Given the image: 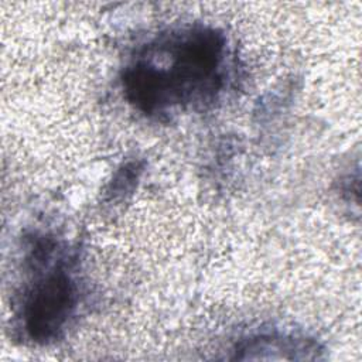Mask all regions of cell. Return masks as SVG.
Wrapping results in <instances>:
<instances>
[{
    "label": "cell",
    "instance_id": "cell-2",
    "mask_svg": "<svg viewBox=\"0 0 362 362\" xmlns=\"http://www.w3.org/2000/svg\"><path fill=\"white\" fill-rule=\"evenodd\" d=\"M55 249L57 245L45 260V269L25 286L18 304L20 328L35 344L59 338L79 304V284L69 262L64 257L49 262Z\"/></svg>",
    "mask_w": 362,
    "mask_h": 362
},
{
    "label": "cell",
    "instance_id": "cell-3",
    "mask_svg": "<svg viewBox=\"0 0 362 362\" xmlns=\"http://www.w3.org/2000/svg\"><path fill=\"white\" fill-rule=\"evenodd\" d=\"M318 351V344L313 339L304 337H296L288 334H262L243 339L236 348V358L239 359H259L274 358V354H279L277 358L288 359H308L315 358Z\"/></svg>",
    "mask_w": 362,
    "mask_h": 362
},
{
    "label": "cell",
    "instance_id": "cell-1",
    "mask_svg": "<svg viewBox=\"0 0 362 362\" xmlns=\"http://www.w3.org/2000/svg\"><path fill=\"white\" fill-rule=\"evenodd\" d=\"M226 57V37L214 27L189 25L160 34L124 66V98L154 117L206 105L225 86Z\"/></svg>",
    "mask_w": 362,
    "mask_h": 362
}]
</instances>
